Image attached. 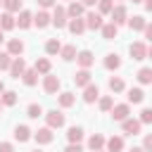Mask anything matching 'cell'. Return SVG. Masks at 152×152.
Masks as SVG:
<instances>
[{"mask_svg": "<svg viewBox=\"0 0 152 152\" xmlns=\"http://www.w3.org/2000/svg\"><path fill=\"white\" fill-rule=\"evenodd\" d=\"M59 86H62V81H59L55 74H45V78H43V90H45L48 95H55V93L59 90Z\"/></svg>", "mask_w": 152, "mask_h": 152, "instance_id": "6da1fadb", "label": "cell"}, {"mask_svg": "<svg viewBox=\"0 0 152 152\" xmlns=\"http://www.w3.org/2000/svg\"><path fill=\"white\" fill-rule=\"evenodd\" d=\"M66 21H69V17H66L64 7H57V5H55V12H52V17H50V24L57 26V28H64Z\"/></svg>", "mask_w": 152, "mask_h": 152, "instance_id": "7a4b0ae2", "label": "cell"}, {"mask_svg": "<svg viewBox=\"0 0 152 152\" xmlns=\"http://www.w3.org/2000/svg\"><path fill=\"white\" fill-rule=\"evenodd\" d=\"M45 119H48V128H62L64 126V114L59 112V109H52V112H48L45 114Z\"/></svg>", "mask_w": 152, "mask_h": 152, "instance_id": "3957f363", "label": "cell"}, {"mask_svg": "<svg viewBox=\"0 0 152 152\" xmlns=\"http://www.w3.org/2000/svg\"><path fill=\"white\" fill-rule=\"evenodd\" d=\"M109 17H112V24H114V26H119V24H126L128 12H126V7H124V5H116V7H112Z\"/></svg>", "mask_w": 152, "mask_h": 152, "instance_id": "277c9868", "label": "cell"}, {"mask_svg": "<svg viewBox=\"0 0 152 152\" xmlns=\"http://www.w3.org/2000/svg\"><path fill=\"white\" fill-rule=\"evenodd\" d=\"M76 62H78V66L81 69H90L93 66V62H95V55L90 52V50H81V52H76V57H74Z\"/></svg>", "mask_w": 152, "mask_h": 152, "instance_id": "5b68a950", "label": "cell"}, {"mask_svg": "<svg viewBox=\"0 0 152 152\" xmlns=\"http://www.w3.org/2000/svg\"><path fill=\"white\" fill-rule=\"evenodd\" d=\"M121 128H124V133H126V135H138V133H140V128H142V124H140L138 119H131V116H128V119H124V121H121Z\"/></svg>", "mask_w": 152, "mask_h": 152, "instance_id": "8992f818", "label": "cell"}, {"mask_svg": "<svg viewBox=\"0 0 152 152\" xmlns=\"http://www.w3.org/2000/svg\"><path fill=\"white\" fill-rule=\"evenodd\" d=\"M83 24H86V28H93V31H97V28H102V14H97V12H88L86 14V19H83Z\"/></svg>", "mask_w": 152, "mask_h": 152, "instance_id": "52a82bcc", "label": "cell"}, {"mask_svg": "<svg viewBox=\"0 0 152 152\" xmlns=\"http://www.w3.org/2000/svg\"><path fill=\"white\" fill-rule=\"evenodd\" d=\"M24 71H26V62H24L21 57H12V64H10V74H12V78H21Z\"/></svg>", "mask_w": 152, "mask_h": 152, "instance_id": "ba28073f", "label": "cell"}, {"mask_svg": "<svg viewBox=\"0 0 152 152\" xmlns=\"http://www.w3.org/2000/svg\"><path fill=\"white\" fill-rule=\"evenodd\" d=\"M97 97H100V88H97L95 83H88V86L83 88V102H86V104H93Z\"/></svg>", "mask_w": 152, "mask_h": 152, "instance_id": "9c48e42d", "label": "cell"}, {"mask_svg": "<svg viewBox=\"0 0 152 152\" xmlns=\"http://www.w3.org/2000/svg\"><path fill=\"white\" fill-rule=\"evenodd\" d=\"M109 112H112V119H114V121H124V119L131 116V107H128V104H114Z\"/></svg>", "mask_w": 152, "mask_h": 152, "instance_id": "30bf717a", "label": "cell"}, {"mask_svg": "<svg viewBox=\"0 0 152 152\" xmlns=\"http://www.w3.org/2000/svg\"><path fill=\"white\" fill-rule=\"evenodd\" d=\"M31 138H36V142H38V145H48V142H52V138H55V135H52V128H48V126H45V128H38Z\"/></svg>", "mask_w": 152, "mask_h": 152, "instance_id": "8fae6325", "label": "cell"}, {"mask_svg": "<svg viewBox=\"0 0 152 152\" xmlns=\"http://www.w3.org/2000/svg\"><path fill=\"white\" fill-rule=\"evenodd\" d=\"M64 12H66V17H69V19H81V17H83V12H86V7H83L81 2H76V0H71V2H69V7H66Z\"/></svg>", "mask_w": 152, "mask_h": 152, "instance_id": "7c38bea8", "label": "cell"}, {"mask_svg": "<svg viewBox=\"0 0 152 152\" xmlns=\"http://www.w3.org/2000/svg\"><path fill=\"white\" fill-rule=\"evenodd\" d=\"M31 24H33V14H31L28 10H21L19 17L14 19V26H19V28H28Z\"/></svg>", "mask_w": 152, "mask_h": 152, "instance_id": "4fadbf2b", "label": "cell"}, {"mask_svg": "<svg viewBox=\"0 0 152 152\" xmlns=\"http://www.w3.org/2000/svg\"><path fill=\"white\" fill-rule=\"evenodd\" d=\"M21 52H24V43L19 38H10L7 40V55L10 57H19Z\"/></svg>", "mask_w": 152, "mask_h": 152, "instance_id": "5bb4252c", "label": "cell"}, {"mask_svg": "<svg viewBox=\"0 0 152 152\" xmlns=\"http://www.w3.org/2000/svg\"><path fill=\"white\" fill-rule=\"evenodd\" d=\"M128 52H131L133 59H145V57H147V45H145V43H131Z\"/></svg>", "mask_w": 152, "mask_h": 152, "instance_id": "9a60e30c", "label": "cell"}, {"mask_svg": "<svg viewBox=\"0 0 152 152\" xmlns=\"http://www.w3.org/2000/svg\"><path fill=\"white\" fill-rule=\"evenodd\" d=\"M104 152H121L124 150V138L121 135H112L109 140H104Z\"/></svg>", "mask_w": 152, "mask_h": 152, "instance_id": "2e32d148", "label": "cell"}, {"mask_svg": "<svg viewBox=\"0 0 152 152\" xmlns=\"http://www.w3.org/2000/svg\"><path fill=\"white\" fill-rule=\"evenodd\" d=\"M126 24H128V28H131V31H142V28H145V24H147V19H145L142 14H135V17H128V19H126Z\"/></svg>", "mask_w": 152, "mask_h": 152, "instance_id": "e0dca14e", "label": "cell"}, {"mask_svg": "<svg viewBox=\"0 0 152 152\" xmlns=\"http://www.w3.org/2000/svg\"><path fill=\"white\" fill-rule=\"evenodd\" d=\"M74 83H76L78 88H86L88 83H93V81H90V71H88V69L76 71V74H74Z\"/></svg>", "mask_w": 152, "mask_h": 152, "instance_id": "ac0fdd59", "label": "cell"}, {"mask_svg": "<svg viewBox=\"0 0 152 152\" xmlns=\"http://www.w3.org/2000/svg\"><path fill=\"white\" fill-rule=\"evenodd\" d=\"M31 128L28 126H14V140H19V142H26V140H31Z\"/></svg>", "mask_w": 152, "mask_h": 152, "instance_id": "d6986e66", "label": "cell"}, {"mask_svg": "<svg viewBox=\"0 0 152 152\" xmlns=\"http://www.w3.org/2000/svg\"><path fill=\"white\" fill-rule=\"evenodd\" d=\"M66 28H69L74 36H81V33L86 31V24H83V19H69V21H66Z\"/></svg>", "mask_w": 152, "mask_h": 152, "instance_id": "ffe728a7", "label": "cell"}, {"mask_svg": "<svg viewBox=\"0 0 152 152\" xmlns=\"http://www.w3.org/2000/svg\"><path fill=\"white\" fill-rule=\"evenodd\" d=\"M100 31H102V38H104V40H114L116 33H119V26H114V24L109 21V24H102Z\"/></svg>", "mask_w": 152, "mask_h": 152, "instance_id": "44dd1931", "label": "cell"}, {"mask_svg": "<svg viewBox=\"0 0 152 152\" xmlns=\"http://www.w3.org/2000/svg\"><path fill=\"white\" fill-rule=\"evenodd\" d=\"M88 147H90L93 152L102 150V147H104V135H100V133H93V135L88 138Z\"/></svg>", "mask_w": 152, "mask_h": 152, "instance_id": "7402d4cb", "label": "cell"}, {"mask_svg": "<svg viewBox=\"0 0 152 152\" xmlns=\"http://www.w3.org/2000/svg\"><path fill=\"white\" fill-rule=\"evenodd\" d=\"M33 24H36L38 28H45V26H50V14H48L45 10H40L38 14H33Z\"/></svg>", "mask_w": 152, "mask_h": 152, "instance_id": "603a6c76", "label": "cell"}, {"mask_svg": "<svg viewBox=\"0 0 152 152\" xmlns=\"http://www.w3.org/2000/svg\"><path fill=\"white\" fill-rule=\"evenodd\" d=\"M10 28H14V14L2 12L0 14V31H10Z\"/></svg>", "mask_w": 152, "mask_h": 152, "instance_id": "cb8c5ba5", "label": "cell"}, {"mask_svg": "<svg viewBox=\"0 0 152 152\" xmlns=\"http://www.w3.org/2000/svg\"><path fill=\"white\" fill-rule=\"evenodd\" d=\"M104 66H107L109 71L119 69V66H121V57H119V55H114V52H109V55L104 57Z\"/></svg>", "mask_w": 152, "mask_h": 152, "instance_id": "d4e9b609", "label": "cell"}, {"mask_svg": "<svg viewBox=\"0 0 152 152\" xmlns=\"http://www.w3.org/2000/svg\"><path fill=\"white\" fill-rule=\"evenodd\" d=\"M33 71L36 74H50V59H45V57H40V59H36V64H33Z\"/></svg>", "mask_w": 152, "mask_h": 152, "instance_id": "484cf974", "label": "cell"}, {"mask_svg": "<svg viewBox=\"0 0 152 152\" xmlns=\"http://www.w3.org/2000/svg\"><path fill=\"white\" fill-rule=\"evenodd\" d=\"M128 102H133V104H138V102H142L145 100V93H142V88H128Z\"/></svg>", "mask_w": 152, "mask_h": 152, "instance_id": "4316f807", "label": "cell"}, {"mask_svg": "<svg viewBox=\"0 0 152 152\" xmlns=\"http://www.w3.org/2000/svg\"><path fill=\"white\" fill-rule=\"evenodd\" d=\"M0 95H2V97H0L2 107H12V104H17V93H14V90H2Z\"/></svg>", "mask_w": 152, "mask_h": 152, "instance_id": "83f0119b", "label": "cell"}, {"mask_svg": "<svg viewBox=\"0 0 152 152\" xmlns=\"http://www.w3.org/2000/svg\"><path fill=\"white\" fill-rule=\"evenodd\" d=\"M66 138H69V142H81L83 140V128L81 126H71L66 131Z\"/></svg>", "mask_w": 152, "mask_h": 152, "instance_id": "f1b7e54d", "label": "cell"}, {"mask_svg": "<svg viewBox=\"0 0 152 152\" xmlns=\"http://www.w3.org/2000/svg\"><path fill=\"white\" fill-rule=\"evenodd\" d=\"M59 50H62V43H59L57 38H50V40L45 43V52H48V55H59Z\"/></svg>", "mask_w": 152, "mask_h": 152, "instance_id": "f546056e", "label": "cell"}, {"mask_svg": "<svg viewBox=\"0 0 152 152\" xmlns=\"http://www.w3.org/2000/svg\"><path fill=\"white\" fill-rule=\"evenodd\" d=\"M138 81H140L142 86L152 83V69H150V66H142V69L138 71Z\"/></svg>", "mask_w": 152, "mask_h": 152, "instance_id": "4dcf8cb0", "label": "cell"}, {"mask_svg": "<svg viewBox=\"0 0 152 152\" xmlns=\"http://www.w3.org/2000/svg\"><path fill=\"white\" fill-rule=\"evenodd\" d=\"M57 100H59V107H64V109H66V107H71V104L76 102L74 93H59V97H57Z\"/></svg>", "mask_w": 152, "mask_h": 152, "instance_id": "1f68e13d", "label": "cell"}, {"mask_svg": "<svg viewBox=\"0 0 152 152\" xmlns=\"http://www.w3.org/2000/svg\"><path fill=\"white\" fill-rule=\"evenodd\" d=\"M2 5H5V12H10V14L21 12V0H2Z\"/></svg>", "mask_w": 152, "mask_h": 152, "instance_id": "d6a6232c", "label": "cell"}, {"mask_svg": "<svg viewBox=\"0 0 152 152\" xmlns=\"http://www.w3.org/2000/svg\"><path fill=\"white\" fill-rule=\"evenodd\" d=\"M59 55H62L64 62H71V59L76 57V48H74V45H64V48L59 50Z\"/></svg>", "mask_w": 152, "mask_h": 152, "instance_id": "836d02e7", "label": "cell"}, {"mask_svg": "<svg viewBox=\"0 0 152 152\" xmlns=\"http://www.w3.org/2000/svg\"><path fill=\"white\" fill-rule=\"evenodd\" d=\"M26 116H28V119H38V116H43V107L36 104V102L28 104V107H26Z\"/></svg>", "mask_w": 152, "mask_h": 152, "instance_id": "e575fe53", "label": "cell"}, {"mask_svg": "<svg viewBox=\"0 0 152 152\" xmlns=\"http://www.w3.org/2000/svg\"><path fill=\"white\" fill-rule=\"evenodd\" d=\"M21 78H24V83H26V86H36V83H38V74H36L33 69H26Z\"/></svg>", "mask_w": 152, "mask_h": 152, "instance_id": "d590c367", "label": "cell"}, {"mask_svg": "<svg viewBox=\"0 0 152 152\" xmlns=\"http://www.w3.org/2000/svg\"><path fill=\"white\" fill-rule=\"evenodd\" d=\"M124 88H126V86H124V81H121L119 76H112V78H109V90H112V93H121Z\"/></svg>", "mask_w": 152, "mask_h": 152, "instance_id": "8d00e7d4", "label": "cell"}, {"mask_svg": "<svg viewBox=\"0 0 152 152\" xmlns=\"http://www.w3.org/2000/svg\"><path fill=\"white\" fill-rule=\"evenodd\" d=\"M97 7H100L97 14H109L112 7H114V2H112V0H97Z\"/></svg>", "mask_w": 152, "mask_h": 152, "instance_id": "74e56055", "label": "cell"}, {"mask_svg": "<svg viewBox=\"0 0 152 152\" xmlns=\"http://www.w3.org/2000/svg\"><path fill=\"white\" fill-rule=\"evenodd\" d=\"M114 107V100H112V95H104V97H100V109L102 112H109Z\"/></svg>", "mask_w": 152, "mask_h": 152, "instance_id": "f35d334b", "label": "cell"}, {"mask_svg": "<svg viewBox=\"0 0 152 152\" xmlns=\"http://www.w3.org/2000/svg\"><path fill=\"white\" fill-rule=\"evenodd\" d=\"M138 121H140V124H150V121H152V109L145 107V109L140 112V119H138Z\"/></svg>", "mask_w": 152, "mask_h": 152, "instance_id": "ab89813d", "label": "cell"}, {"mask_svg": "<svg viewBox=\"0 0 152 152\" xmlns=\"http://www.w3.org/2000/svg\"><path fill=\"white\" fill-rule=\"evenodd\" d=\"M10 64H12V57L7 52H0V69H10Z\"/></svg>", "mask_w": 152, "mask_h": 152, "instance_id": "60d3db41", "label": "cell"}, {"mask_svg": "<svg viewBox=\"0 0 152 152\" xmlns=\"http://www.w3.org/2000/svg\"><path fill=\"white\" fill-rule=\"evenodd\" d=\"M142 150H145V152H152V135H150V133L142 138Z\"/></svg>", "mask_w": 152, "mask_h": 152, "instance_id": "b9f144b4", "label": "cell"}, {"mask_svg": "<svg viewBox=\"0 0 152 152\" xmlns=\"http://www.w3.org/2000/svg\"><path fill=\"white\" fill-rule=\"evenodd\" d=\"M64 152H83V147H81V142H69Z\"/></svg>", "mask_w": 152, "mask_h": 152, "instance_id": "7bdbcfd3", "label": "cell"}, {"mask_svg": "<svg viewBox=\"0 0 152 152\" xmlns=\"http://www.w3.org/2000/svg\"><path fill=\"white\" fill-rule=\"evenodd\" d=\"M0 152H14V145L12 142H0Z\"/></svg>", "mask_w": 152, "mask_h": 152, "instance_id": "ee69618b", "label": "cell"}, {"mask_svg": "<svg viewBox=\"0 0 152 152\" xmlns=\"http://www.w3.org/2000/svg\"><path fill=\"white\" fill-rule=\"evenodd\" d=\"M38 5L43 10H48V7H55V0H38Z\"/></svg>", "mask_w": 152, "mask_h": 152, "instance_id": "f6af8a7d", "label": "cell"}, {"mask_svg": "<svg viewBox=\"0 0 152 152\" xmlns=\"http://www.w3.org/2000/svg\"><path fill=\"white\" fill-rule=\"evenodd\" d=\"M142 33H145V38H147V40H152V26H150V24H145Z\"/></svg>", "mask_w": 152, "mask_h": 152, "instance_id": "bcb514c9", "label": "cell"}, {"mask_svg": "<svg viewBox=\"0 0 152 152\" xmlns=\"http://www.w3.org/2000/svg\"><path fill=\"white\" fill-rule=\"evenodd\" d=\"M95 2H97V0H81V5H83V7H90V5H95Z\"/></svg>", "mask_w": 152, "mask_h": 152, "instance_id": "7dc6e473", "label": "cell"}, {"mask_svg": "<svg viewBox=\"0 0 152 152\" xmlns=\"http://www.w3.org/2000/svg\"><path fill=\"white\" fill-rule=\"evenodd\" d=\"M142 2H145V10L150 12V10H152V0H142Z\"/></svg>", "mask_w": 152, "mask_h": 152, "instance_id": "c3c4849f", "label": "cell"}, {"mask_svg": "<svg viewBox=\"0 0 152 152\" xmlns=\"http://www.w3.org/2000/svg\"><path fill=\"white\" fill-rule=\"evenodd\" d=\"M131 152H145V150H142V147H133Z\"/></svg>", "mask_w": 152, "mask_h": 152, "instance_id": "681fc988", "label": "cell"}, {"mask_svg": "<svg viewBox=\"0 0 152 152\" xmlns=\"http://www.w3.org/2000/svg\"><path fill=\"white\" fill-rule=\"evenodd\" d=\"M2 90H5V83H2V81H0V93H2Z\"/></svg>", "mask_w": 152, "mask_h": 152, "instance_id": "f907efd6", "label": "cell"}, {"mask_svg": "<svg viewBox=\"0 0 152 152\" xmlns=\"http://www.w3.org/2000/svg\"><path fill=\"white\" fill-rule=\"evenodd\" d=\"M2 40H5V33H2V31H0V43H2Z\"/></svg>", "mask_w": 152, "mask_h": 152, "instance_id": "816d5d0a", "label": "cell"}, {"mask_svg": "<svg viewBox=\"0 0 152 152\" xmlns=\"http://www.w3.org/2000/svg\"><path fill=\"white\" fill-rule=\"evenodd\" d=\"M133 2H142V0H133Z\"/></svg>", "mask_w": 152, "mask_h": 152, "instance_id": "f5cc1de1", "label": "cell"}, {"mask_svg": "<svg viewBox=\"0 0 152 152\" xmlns=\"http://www.w3.org/2000/svg\"><path fill=\"white\" fill-rule=\"evenodd\" d=\"M33 152H43V150H33Z\"/></svg>", "mask_w": 152, "mask_h": 152, "instance_id": "db71d44e", "label": "cell"}, {"mask_svg": "<svg viewBox=\"0 0 152 152\" xmlns=\"http://www.w3.org/2000/svg\"><path fill=\"white\" fill-rule=\"evenodd\" d=\"M0 112H2V102H0Z\"/></svg>", "mask_w": 152, "mask_h": 152, "instance_id": "11a10c76", "label": "cell"}, {"mask_svg": "<svg viewBox=\"0 0 152 152\" xmlns=\"http://www.w3.org/2000/svg\"><path fill=\"white\" fill-rule=\"evenodd\" d=\"M97 152H104V150H97Z\"/></svg>", "mask_w": 152, "mask_h": 152, "instance_id": "9f6ffc18", "label": "cell"}, {"mask_svg": "<svg viewBox=\"0 0 152 152\" xmlns=\"http://www.w3.org/2000/svg\"><path fill=\"white\" fill-rule=\"evenodd\" d=\"M0 5H2V0H0Z\"/></svg>", "mask_w": 152, "mask_h": 152, "instance_id": "6f0895ef", "label": "cell"}]
</instances>
